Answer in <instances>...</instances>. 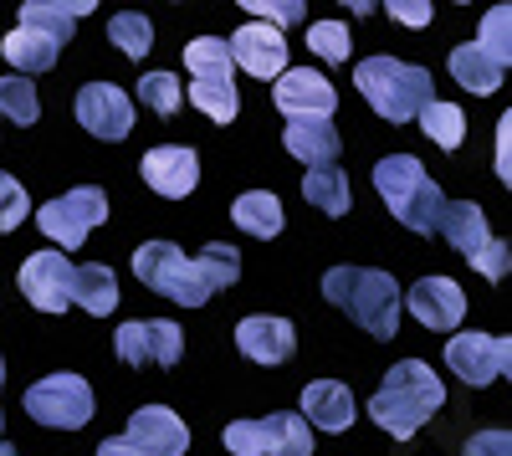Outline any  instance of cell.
Listing matches in <instances>:
<instances>
[{
	"instance_id": "cell-11",
	"label": "cell",
	"mask_w": 512,
	"mask_h": 456,
	"mask_svg": "<svg viewBox=\"0 0 512 456\" xmlns=\"http://www.w3.org/2000/svg\"><path fill=\"white\" fill-rule=\"evenodd\" d=\"M446 364L466 385H492V380H507L512 344L497 334H456V339H446Z\"/></svg>"
},
{
	"instance_id": "cell-16",
	"label": "cell",
	"mask_w": 512,
	"mask_h": 456,
	"mask_svg": "<svg viewBox=\"0 0 512 456\" xmlns=\"http://www.w3.org/2000/svg\"><path fill=\"white\" fill-rule=\"evenodd\" d=\"M128 446H134L139 456H185L190 451V431L185 421L175 416V410H164V405H144L128 416Z\"/></svg>"
},
{
	"instance_id": "cell-9",
	"label": "cell",
	"mask_w": 512,
	"mask_h": 456,
	"mask_svg": "<svg viewBox=\"0 0 512 456\" xmlns=\"http://www.w3.org/2000/svg\"><path fill=\"white\" fill-rule=\"evenodd\" d=\"M26 416L57 431H77L93 421V385L82 375H52L26 390Z\"/></svg>"
},
{
	"instance_id": "cell-20",
	"label": "cell",
	"mask_w": 512,
	"mask_h": 456,
	"mask_svg": "<svg viewBox=\"0 0 512 456\" xmlns=\"http://www.w3.org/2000/svg\"><path fill=\"white\" fill-rule=\"evenodd\" d=\"M338 139L344 134L333 129V118H292L287 134H282L287 154L303 159V164H333L338 159Z\"/></svg>"
},
{
	"instance_id": "cell-43",
	"label": "cell",
	"mask_w": 512,
	"mask_h": 456,
	"mask_svg": "<svg viewBox=\"0 0 512 456\" xmlns=\"http://www.w3.org/2000/svg\"><path fill=\"white\" fill-rule=\"evenodd\" d=\"M0 456H16V446H11V441H0Z\"/></svg>"
},
{
	"instance_id": "cell-29",
	"label": "cell",
	"mask_w": 512,
	"mask_h": 456,
	"mask_svg": "<svg viewBox=\"0 0 512 456\" xmlns=\"http://www.w3.org/2000/svg\"><path fill=\"white\" fill-rule=\"evenodd\" d=\"M420 129L431 134L441 149H461L466 144V118H461V108L456 103H441V98H431L420 108Z\"/></svg>"
},
{
	"instance_id": "cell-42",
	"label": "cell",
	"mask_w": 512,
	"mask_h": 456,
	"mask_svg": "<svg viewBox=\"0 0 512 456\" xmlns=\"http://www.w3.org/2000/svg\"><path fill=\"white\" fill-rule=\"evenodd\" d=\"M98 456H139V451H134V446H128L123 436H108V441L98 446Z\"/></svg>"
},
{
	"instance_id": "cell-34",
	"label": "cell",
	"mask_w": 512,
	"mask_h": 456,
	"mask_svg": "<svg viewBox=\"0 0 512 456\" xmlns=\"http://www.w3.org/2000/svg\"><path fill=\"white\" fill-rule=\"evenodd\" d=\"M477 47L492 57V62H512V11L507 6H492L487 16H482V31H477Z\"/></svg>"
},
{
	"instance_id": "cell-39",
	"label": "cell",
	"mask_w": 512,
	"mask_h": 456,
	"mask_svg": "<svg viewBox=\"0 0 512 456\" xmlns=\"http://www.w3.org/2000/svg\"><path fill=\"white\" fill-rule=\"evenodd\" d=\"M466 456H512V436L507 431H477L466 441Z\"/></svg>"
},
{
	"instance_id": "cell-36",
	"label": "cell",
	"mask_w": 512,
	"mask_h": 456,
	"mask_svg": "<svg viewBox=\"0 0 512 456\" xmlns=\"http://www.w3.org/2000/svg\"><path fill=\"white\" fill-rule=\"evenodd\" d=\"M241 11H251L262 26H277V31H282V26H297V21H303L308 6H303V0H246Z\"/></svg>"
},
{
	"instance_id": "cell-4",
	"label": "cell",
	"mask_w": 512,
	"mask_h": 456,
	"mask_svg": "<svg viewBox=\"0 0 512 456\" xmlns=\"http://www.w3.org/2000/svg\"><path fill=\"white\" fill-rule=\"evenodd\" d=\"M374 190L379 200L390 205V216L420 236H436V221H441V185L425 175V164L410 159V154H390V159H379L374 164Z\"/></svg>"
},
{
	"instance_id": "cell-24",
	"label": "cell",
	"mask_w": 512,
	"mask_h": 456,
	"mask_svg": "<svg viewBox=\"0 0 512 456\" xmlns=\"http://www.w3.org/2000/svg\"><path fill=\"white\" fill-rule=\"evenodd\" d=\"M303 200L318 205L323 216H349V205H354L349 180H344V170H338V164H313V170L303 175Z\"/></svg>"
},
{
	"instance_id": "cell-40",
	"label": "cell",
	"mask_w": 512,
	"mask_h": 456,
	"mask_svg": "<svg viewBox=\"0 0 512 456\" xmlns=\"http://www.w3.org/2000/svg\"><path fill=\"white\" fill-rule=\"evenodd\" d=\"M384 11H390L400 26H425V21H431V6H425V0H390Z\"/></svg>"
},
{
	"instance_id": "cell-25",
	"label": "cell",
	"mask_w": 512,
	"mask_h": 456,
	"mask_svg": "<svg viewBox=\"0 0 512 456\" xmlns=\"http://www.w3.org/2000/svg\"><path fill=\"white\" fill-rule=\"evenodd\" d=\"M72 303L93 318H108L118 308V277L113 267H72Z\"/></svg>"
},
{
	"instance_id": "cell-44",
	"label": "cell",
	"mask_w": 512,
	"mask_h": 456,
	"mask_svg": "<svg viewBox=\"0 0 512 456\" xmlns=\"http://www.w3.org/2000/svg\"><path fill=\"white\" fill-rule=\"evenodd\" d=\"M0 380H6V364H0Z\"/></svg>"
},
{
	"instance_id": "cell-6",
	"label": "cell",
	"mask_w": 512,
	"mask_h": 456,
	"mask_svg": "<svg viewBox=\"0 0 512 456\" xmlns=\"http://www.w3.org/2000/svg\"><path fill=\"white\" fill-rule=\"evenodd\" d=\"M134 277L149 287V293L175 298V303H185V308L210 303V287L200 282L195 262L180 252L175 241H144L139 252H134Z\"/></svg>"
},
{
	"instance_id": "cell-35",
	"label": "cell",
	"mask_w": 512,
	"mask_h": 456,
	"mask_svg": "<svg viewBox=\"0 0 512 456\" xmlns=\"http://www.w3.org/2000/svg\"><path fill=\"white\" fill-rule=\"evenodd\" d=\"M308 47H313L323 62H349L354 36H349L344 21H313V26H308Z\"/></svg>"
},
{
	"instance_id": "cell-13",
	"label": "cell",
	"mask_w": 512,
	"mask_h": 456,
	"mask_svg": "<svg viewBox=\"0 0 512 456\" xmlns=\"http://www.w3.org/2000/svg\"><path fill=\"white\" fill-rule=\"evenodd\" d=\"M400 308H410L425 328H436V334H461L466 293L451 277H420L410 293H400Z\"/></svg>"
},
{
	"instance_id": "cell-19",
	"label": "cell",
	"mask_w": 512,
	"mask_h": 456,
	"mask_svg": "<svg viewBox=\"0 0 512 456\" xmlns=\"http://www.w3.org/2000/svg\"><path fill=\"white\" fill-rule=\"evenodd\" d=\"M292 323L287 318H272V313H256V318H241L236 323V349L256 364H287L292 359Z\"/></svg>"
},
{
	"instance_id": "cell-21",
	"label": "cell",
	"mask_w": 512,
	"mask_h": 456,
	"mask_svg": "<svg viewBox=\"0 0 512 456\" xmlns=\"http://www.w3.org/2000/svg\"><path fill=\"white\" fill-rule=\"evenodd\" d=\"M303 421H313L323 431H349L354 426V395L338 380H313L303 390Z\"/></svg>"
},
{
	"instance_id": "cell-30",
	"label": "cell",
	"mask_w": 512,
	"mask_h": 456,
	"mask_svg": "<svg viewBox=\"0 0 512 456\" xmlns=\"http://www.w3.org/2000/svg\"><path fill=\"white\" fill-rule=\"evenodd\" d=\"M108 36H113V47L123 52V57H149V47H154V21L149 16H139V11H118L113 21H108Z\"/></svg>"
},
{
	"instance_id": "cell-32",
	"label": "cell",
	"mask_w": 512,
	"mask_h": 456,
	"mask_svg": "<svg viewBox=\"0 0 512 456\" xmlns=\"http://www.w3.org/2000/svg\"><path fill=\"white\" fill-rule=\"evenodd\" d=\"M190 103L216 118V123H231L241 113V98H236V82H190Z\"/></svg>"
},
{
	"instance_id": "cell-27",
	"label": "cell",
	"mask_w": 512,
	"mask_h": 456,
	"mask_svg": "<svg viewBox=\"0 0 512 456\" xmlns=\"http://www.w3.org/2000/svg\"><path fill=\"white\" fill-rule=\"evenodd\" d=\"M185 67L195 72V82H236L231 52H226V41H216V36H195L185 47Z\"/></svg>"
},
{
	"instance_id": "cell-8",
	"label": "cell",
	"mask_w": 512,
	"mask_h": 456,
	"mask_svg": "<svg viewBox=\"0 0 512 456\" xmlns=\"http://www.w3.org/2000/svg\"><path fill=\"white\" fill-rule=\"evenodd\" d=\"M103 221H108V195L98 185H77V190L47 200L36 211V226L47 231V241H57L62 252H77V246L88 241V231L103 226Z\"/></svg>"
},
{
	"instance_id": "cell-1",
	"label": "cell",
	"mask_w": 512,
	"mask_h": 456,
	"mask_svg": "<svg viewBox=\"0 0 512 456\" xmlns=\"http://www.w3.org/2000/svg\"><path fill=\"white\" fill-rule=\"evenodd\" d=\"M446 405V385L431 375V364L420 359H400L390 375H384V385L374 390L369 400V416L379 431H390L395 441H410L425 421L436 416V410Z\"/></svg>"
},
{
	"instance_id": "cell-28",
	"label": "cell",
	"mask_w": 512,
	"mask_h": 456,
	"mask_svg": "<svg viewBox=\"0 0 512 456\" xmlns=\"http://www.w3.org/2000/svg\"><path fill=\"white\" fill-rule=\"evenodd\" d=\"M195 262V272H200V282L210 287V293H221V287H236V277H241V252L236 246H226V241H210L200 257H190Z\"/></svg>"
},
{
	"instance_id": "cell-18",
	"label": "cell",
	"mask_w": 512,
	"mask_h": 456,
	"mask_svg": "<svg viewBox=\"0 0 512 456\" xmlns=\"http://www.w3.org/2000/svg\"><path fill=\"white\" fill-rule=\"evenodd\" d=\"M272 98H277V108L287 113V123H292V118H333V103H338L333 82H328L323 72H313V67L282 72Z\"/></svg>"
},
{
	"instance_id": "cell-22",
	"label": "cell",
	"mask_w": 512,
	"mask_h": 456,
	"mask_svg": "<svg viewBox=\"0 0 512 456\" xmlns=\"http://www.w3.org/2000/svg\"><path fill=\"white\" fill-rule=\"evenodd\" d=\"M436 236H446L461 257H472L477 246H487V216H482V205H477V200H451V205H441Z\"/></svg>"
},
{
	"instance_id": "cell-3",
	"label": "cell",
	"mask_w": 512,
	"mask_h": 456,
	"mask_svg": "<svg viewBox=\"0 0 512 456\" xmlns=\"http://www.w3.org/2000/svg\"><path fill=\"white\" fill-rule=\"evenodd\" d=\"M82 11H93L88 0H72V6H57V0H26L21 26L0 41V57H6L11 67H21V72H52V62L72 41V26H77Z\"/></svg>"
},
{
	"instance_id": "cell-41",
	"label": "cell",
	"mask_w": 512,
	"mask_h": 456,
	"mask_svg": "<svg viewBox=\"0 0 512 456\" xmlns=\"http://www.w3.org/2000/svg\"><path fill=\"white\" fill-rule=\"evenodd\" d=\"M512 113H502V123H497V175H502V185H512Z\"/></svg>"
},
{
	"instance_id": "cell-12",
	"label": "cell",
	"mask_w": 512,
	"mask_h": 456,
	"mask_svg": "<svg viewBox=\"0 0 512 456\" xmlns=\"http://www.w3.org/2000/svg\"><path fill=\"white\" fill-rule=\"evenodd\" d=\"M77 123L88 134L118 144V139L134 134V98L123 88H113V82H88V88L77 93Z\"/></svg>"
},
{
	"instance_id": "cell-17",
	"label": "cell",
	"mask_w": 512,
	"mask_h": 456,
	"mask_svg": "<svg viewBox=\"0 0 512 456\" xmlns=\"http://www.w3.org/2000/svg\"><path fill=\"white\" fill-rule=\"evenodd\" d=\"M226 52H231V67H241L251 77H282L287 72V41L277 26H262V21L241 26L226 41Z\"/></svg>"
},
{
	"instance_id": "cell-38",
	"label": "cell",
	"mask_w": 512,
	"mask_h": 456,
	"mask_svg": "<svg viewBox=\"0 0 512 456\" xmlns=\"http://www.w3.org/2000/svg\"><path fill=\"white\" fill-rule=\"evenodd\" d=\"M466 262H472L487 282H502V277H507V267H512V257H507V241H497V236H487V246H477V252L466 257Z\"/></svg>"
},
{
	"instance_id": "cell-26",
	"label": "cell",
	"mask_w": 512,
	"mask_h": 456,
	"mask_svg": "<svg viewBox=\"0 0 512 456\" xmlns=\"http://www.w3.org/2000/svg\"><path fill=\"white\" fill-rule=\"evenodd\" d=\"M231 221L246 231V236H277L282 231V200L272 195V190H251V195H241L236 205H231Z\"/></svg>"
},
{
	"instance_id": "cell-10",
	"label": "cell",
	"mask_w": 512,
	"mask_h": 456,
	"mask_svg": "<svg viewBox=\"0 0 512 456\" xmlns=\"http://www.w3.org/2000/svg\"><path fill=\"white\" fill-rule=\"evenodd\" d=\"M113 354L123 364H159V369H175L180 354H185V334L175 323H164V318H139V323H123L118 334H113Z\"/></svg>"
},
{
	"instance_id": "cell-33",
	"label": "cell",
	"mask_w": 512,
	"mask_h": 456,
	"mask_svg": "<svg viewBox=\"0 0 512 456\" xmlns=\"http://www.w3.org/2000/svg\"><path fill=\"white\" fill-rule=\"evenodd\" d=\"M0 113H6L11 123H21V129H31V123L41 118V98L26 77H6L0 82Z\"/></svg>"
},
{
	"instance_id": "cell-23",
	"label": "cell",
	"mask_w": 512,
	"mask_h": 456,
	"mask_svg": "<svg viewBox=\"0 0 512 456\" xmlns=\"http://www.w3.org/2000/svg\"><path fill=\"white\" fill-rule=\"evenodd\" d=\"M451 77L461 82L466 93H482V98H487V93H497V88H502L507 67H502V62H492V57L477 47V41H466V47H456V52H451Z\"/></svg>"
},
{
	"instance_id": "cell-15",
	"label": "cell",
	"mask_w": 512,
	"mask_h": 456,
	"mask_svg": "<svg viewBox=\"0 0 512 456\" xmlns=\"http://www.w3.org/2000/svg\"><path fill=\"white\" fill-rule=\"evenodd\" d=\"M21 293L41 313H62L72 308V262L57 252H31L21 262Z\"/></svg>"
},
{
	"instance_id": "cell-2",
	"label": "cell",
	"mask_w": 512,
	"mask_h": 456,
	"mask_svg": "<svg viewBox=\"0 0 512 456\" xmlns=\"http://www.w3.org/2000/svg\"><path fill=\"white\" fill-rule=\"evenodd\" d=\"M323 298L344 308L379 344L400 334V282L379 267H333L323 272Z\"/></svg>"
},
{
	"instance_id": "cell-7",
	"label": "cell",
	"mask_w": 512,
	"mask_h": 456,
	"mask_svg": "<svg viewBox=\"0 0 512 456\" xmlns=\"http://www.w3.org/2000/svg\"><path fill=\"white\" fill-rule=\"evenodd\" d=\"M221 441L231 456H313V431L292 410H277L267 421H231Z\"/></svg>"
},
{
	"instance_id": "cell-5",
	"label": "cell",
	"mask_w": 512,
	"mask_h": 456,
	"mask_svg": "<svg viewBox=\"0 0 512 456\" xmlns=\"http://www.w3.org/2000/svg\"><path fill=\"white\" fill-rule=\"evenodd\" d=\"M354 82H359V93L369 98V108L379 118H390V123H410L420 118V108L431 103V72L425 67H410L400 57H369L354 67Z\"/></svg>"
},
{
	"instance_id": "cell-37",
	"label": "cell",
	"mask_w": 512,
	"mask_h": 456,
	"mask_svg": "<svg viewBox=\"0 0 512 456\" xmlns=\"http://www.w3.org/2000/svg\"><path fill=\"white\" fill-rule=\"evenodd\" d=\"M31 216V200H26V190L0 170V231H16L21 221Z\"/></svg>"
},
{
	"instance_id": "cell-31",
	"label": "cell",
	"mask_w": 512,
	"mask_h": 456,
	"mask_svg": "<svg viewBox=\"0 0 512 456\" xmlns=\"http://www.w3.org/2000/svg\"><path fill=\"white\" fill-rule=\"evenodd\" d=\"M139 98H144V108H149V113L175 118V113H180V103H185V88H180V77H175V72H144Z\"/></svg>"
},
{
	"instance_id": "cell-14",
	"label": "cell",
	"mask_w": 512,
	"mask_h": 456,
	"mask_svg": "<svg viewBox=\"0 0 512 456\" xmlns=\"http://www.w3.org/2000/svg\"><path fill=\"white\" fill-rule=\"evenodd\" d=\"M139 175L149 180L154 195H164V200H185V195L200 185V154H195L190 144H159V149L144 154Z\"/></svg>"
}]
</instances>
